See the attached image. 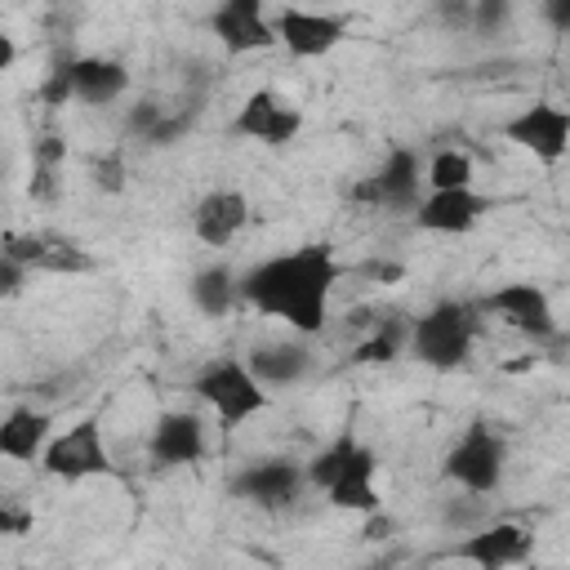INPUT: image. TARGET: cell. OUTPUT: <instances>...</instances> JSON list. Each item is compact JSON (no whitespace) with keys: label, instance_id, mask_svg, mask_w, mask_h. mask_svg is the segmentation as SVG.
<instances>
[{"label":"cell","instance_id":"cell-16","mask_svg":"<svg viewBox=\"0 0 570 570\" xmlns=\"http://www.w3.org/2000/svg\"><path fill=\"white\" fill-rule=\"evenodd\" d=\"M374 472H379V459L370 445H352L347 463L338 468V476L325 485L330 503L343 508V512H374L379 508V490H374Z\"/></svg>","mask_w":570,"mask_h":570},{"label":"cell","instance_id":"cell-2","mask_svg":"<svg viewBox=\"0 0 570 570\" xmlns=\"http://www.w3.org/2000/svg\"><path fill=\"white\" fill-rule=\"evenodd\" d=\"M476 307L463 303V298H441L432 303L419 321H410V356L432 365V370H459L468 356H472V343H476Z\"/></svg>","mask_w":570,"mask_h":570},{"label":"cell","instance_id":"cell-35","mask_svg":"<svg viewBox=\"0 0 570 570\" xmlns=\"http://www.w3.org/2000/svg\"><path fill=\"white\" fill-rule=\"evenodd\" d=\"M436 22L450 31H468L472 27V0H436Z\"/></svg>","mask_w":570,"mask_h":570},{"label":"cell","instance_id":"cell-24","mask_svg":"<svg viewBox=\"0 0 570 570\" xmlns=\"http://www.w3.org/2000/svg\"><path fill=\"white\" fill-rule=\"evenodd\" d=\"M276 94L272 89H254L240 107H236V116H232V134H240V138H258L263 142V134H267V125H272V111H276Z\"/></svg>","mask_w":570,"mask_h":570},{"label":"cell","instance_id":"cell-32","mask_svg":"<svg viewBox=\"0 0 570 570\" xmlns=\"http://www.w3.org/2000/svg\"><path fill=\"white\" fill-rule=\"evenodd\" d=\"M165 116V107L160 102H138V107H129V116H125V134H134V138H142L147 142V134L156 129V120Z\"/></svg>","mask_w":570,"mask_h":570},{"label":"cell","instance_id":"cell-12","mask_svg":"<svg viewBox=\"0 0 570 570\" xmlns=\"http://www.w3.org/2000/svg\"><path fill=\"white\" fill-rule=\"evenodd\" d=\"M147 454L156 468H187L205 454V423L191 410H165L147 436Z\"/></svg>","mask_w":570,"mask_h":570},{"label":"cell","instance_id":"cell-1","mask_svg":"<svg viewBox=\"0 0 570 570\" xmlns=\"http://www.w3.org/2000/svg\"><path fill=\"white\" fill-rule=\"evenodd\" d=\"M338 276L343 263L330 245H298L236 276V303H249L254 312L276 316L298 334H321L330 321V294Z\"/></svg>","mask_w":570,"mask_h":570},{"label":"cell","instance_id":"cell-36","mask_svg":"<svg viewBox=\"0 0 570 570\" xmlns=\"http://www.w3.org/2000/svg\"><path fill=\"white\" fill-rule=\"evenodd\" d=\"M22 285H27V267L0 249V298H13Z\"/></svg>","mask_w":570,"mask_h":570},{"label":"cell","instance_id":"cell-38","mask_svg":"<svg viewBox=\"0 0 570 570\" xmlns=\"http://www.w3.org/2000/svg\"><path fill=\"white\" fill-rule=\"evenodd\" d=\"M543 18L552 31H570V0H543Z\"/></svg>","mask_w":570,"mask_h":570},{"label":"cell","instance_id":"cell-6","mask_svg":"<svg viewBox=\"0 0 570 570\" xmlns=\"http://www.w3.org/2000/svg\"><path fill=\"white\" fill-rule=\"evenodd\" d=\"M499 134L508 142H517L521 151H530L543 165H557L570 151V111L561 102H530L517 116H508L499 125Z\"/></svg>","mask_w":570,"mask_h":570},{"label":"cell","instance_id":"cell-28","mask_svg":"<svg viewBox=\"0 0 570 570\" xmlns=\"http://www.w3.org/2000/svg\"><path fill=\"white\" fill-rule=\"evenodd\" d=\"M298 129H303V111L294 107V102H276V111H272V125H267V134H263V142L267 147H289L294 138H298Z\"/></svg>","mask_w":570,"mask_h":570},{"label":"cell","instance_id":"cell-17","mask_svg":"<svg viewBox=\"0 0 570 570\" xmlns=\"http://www.w3.org/2000/svg\"><path fill=\"white\" fill-rule=\"evenodd\" d=\"M49 410H36V405H13L4 419H0V454L13 459V463H36L45 441H49Z\"/></svg>","mask_w":570,"mask_h":570},{"label":"cell","instance_id":"cell-33","mask_svg":"<svg viewBox=\"0 0 570 570\" xmlns=\"http://www.w3.org/2000/svg\"><path fill=\"white\" fill-rule=\"evenodd\" d=\"M187 129H191V111H187V116H169V111H165V116L156 120V129L147 134V147H169V142H178Z\"/></svg>","mask_w":570,"mask_h":570},{"label":"cell","instance_id":"cell-8","mask_svg":"<svg viewBox=\"0 0 570 570\" xmlns=\"http://www.w3.org/2000/svg\"><path fill=\"white\" fill-rule=\"evenodd\" d=\"M272 31H276V45H285L294 58H325L330 49L343 45V36H347V18H338V13H321V9L285 4V9L272 18Z\"/></svg>","mask_w":570,"mask_h":570},{"label":"cell","instance_id":"cell-30","mask_svg":"<svg viewBox=\"0 0 570 570\" xmlns=\"http://www.w3.org/2000/svg\"><path fill=\"white\" fill-rule=\"evenodd\" d=\"M27 191H31V200L53 205L58 191H62V183H58V165H31V183H27Z\"/></svg>","mask_w":570,"mask_h":570},{"label":"cell","instance_id":"cell-34","mask_svg":"<svg viewBox=\"0 0 570 570\" xmlns=\"http://www.w3.org/2000/svg\"><path fill=\"white\" fill-rule=\"evenodd\" d=\"M356 276H365L374 285H396V281H405V267L392 258H365V263H356Z\"/></svg>","mask_w":570,"mask_h":570},{"label":"cell","instance_id":"cell-23","mask_svg":"<svg viewBox=\"0 0 570 570\" xmlns=\"http://www.w3.org/2000/svg\"><path fill=\"white\" fill-rule=\"evenodd\" d=\"M36 272H62V276H71V272H94V254L80 249L76 240H67V236H49V232H45V249H40V258H36Z\"/></svg>","mask_w":570,"mask_h":570},{"label":"cell","instance_id":"cell-21","mask_svg":"<svg viewBox=\"0 0 570 570\" xmlns=\"http://www.w3.org/2000/svg\"><path fill=\"white\" fill-rule=\"evenodd\" d=\"M405 338H410V321H405V316H383V321L374 325V334L361 338V343L352 347V361H356V365H383V361H396L401 347H405Z\"/></svg>","mask_w":570,"mask_h":570},{"label":"cell","instance_id":"cell-40","mask_svg":"<svg viewBox=\"0 0 570 570\" xmlns=\"http://www.w3.org/2000/svg\"><path fill=\"white\" fill-rule=\"evenodd\" d=\"M472 517H476V503H463V499H459V503H450V512H445V521H450V525H468Z\"/></svg>","mask_w":570,"mask_h":570},{"label":"cell","instance_id":"cell-27","mask_svg":"<svg viewBox=\"0 0 570 570\" xmlns=\"http://www.w3.org/2000/svg\"><path fill=\"white\" fill-rule=\"evenodd\" d=\"M512 22V0H472V27L468 31H476V36H499L503 27Z\"/></svg>","mask_w":570,"mask_h":570},{"label":"cell","instance_id":"cell-9","mask_svg":"<svg viewBox=\"0 0 570 570\" xmlns=\"http://www.w3.org/2000/svg\"><path fill=\"white\" fill-rule=\"evenodd\" d=\"M490 209H494V200L481 196L476 187H441V191L419 196V205H414V227L441 232V236H463V232H472Z\"/></svg>","mask_w":570,"mask_h":570},{"label":"cell","instance_id":"cell-31","mask_svg":"<svg viewBox=\"0 0 570 570\" xmlns=\"http://www.w3.org/2000/svg\"><path fill=\"white\" fill-rule=\"evenodd\" d=\"M31 525H36V517L22 499H0V534H27Z\"/></svg>","mask_w":570,"mask_h":570},{"label":"cell","instance_id":"cell-29","mask_svg":"<svg viewBox=\"0 0 570 570\" xmlns=\"http://www.w3.org/2000/svg\"><path fill=\"white\" fill-rule=\"evenodd\" d=\"M94 187L98 191H111V196L125 187V156L120 151H107V156L94 160Z\"/></svg>","mask_w":570,"mask_h":570},{"label":"cell","instance_id":"cell-19","mask_svg":"<svg viewBox=\"0 0 570 570\" xmlns=\"http://www.w3.org/2000/svg\"><path fill=\"white\" fill-rule=\"evenodd\" d=\"M71 76H76V102L89 107H107L129 89V71L116 58H76Z\"/></svg>","mask_w":570,"mask_h":570},{"label":"cell","instance_id":"cell-3","mask_svg":"<svg viewBox=\"0 0 570 570\" xmlns=\"http://www.w3.org/2000/svg\"><path fill=\"white\" fill-rule=\"evenodd\" d=\"M196 396L218 414L223 428H236V423H245V419H254V414L267 410V387L236 356L205 361L200 374H196Z\"/></svg>","mask_w":570,"mask_h":570},{"label":"cell","instance_id":"cell-15","mask_svg":"<svg viewBox=\"0 0 570 570\" xmlns=\"http://www.w3.org/2000/svg\"><path fill=\"white\" fill-rule=\"evenodd\" d=\"M374 183V205L379 209H392V214H405L419 205L423 196V169H419V156L410 147H392L387 160L379 165V174H370Z\"/></svg>","mask_w":570,"mask_h":570},{"label":"cell","instance_id":"cell-11","mask_svg":"<svg viewBox=\"0 0 570 570\" xmlns=\"http://www.w3.org/2000/svg\"><path fill=\"white\" fill-rule=\"evenodd\" d=\"M209 31L227 53H258L276 45L263 0H218V9L209 13Z\"/></svg>","mask_w":570,"mask_h":570},{"label":"cell","instance_id":"cell-20","mask_svg":"<svg viewBox=\"0 0 570 570\" xmlns=\"http://www.w3.org/2000/svg\"><path fill=\"white\" fill-rule=\"evenodd\" d=\"M191 303L205 312V316H227L232 312V303H236V276H232V267H223V263H209V267H200L196 276H191Z\"/></svg>","mask_w":570,"mask_h":570},{"label":"cell","instance_id":"cell-18","mask_svg":"<svg viewBox=\"0 0 570 570\" xmlns=\"http://www.w3.org/2000/svg\"><path fill=\"white\" fill-rule=\"evenodd\" d=\"M245 365L263 387H294L312 370V352L303 343H263L249 352Z\"/></svg>","mask_w":570,"mask_h":570},{"label":"cell","instance_id":"cell-42","mask_svg":"<svg viewBox=\"0 0 570 570\" xmlns=\"http://www.w3.org/2000/svg\"><path fill=\"white\" fill-rule=\"evenodd\" d=\"M0 169H4V156H0Z\"/></svg>","mask_w":570,"mask_h":570},{"label":"cell","instance_id":"cell-41","mask_svg":"<svg viewBox=\"0 0 570 570\" xmlns=\"http://www.w3.org/2000/svg\"><path fill=\"white\" fill-rule=\"evenodd\" d=\"M13 58H18V45H13V36H4V31H0V71H9V67H13Z\"/></svg>","mask_w":570,"mask_h":570},{"label":"cell","instance_id":"cell-5","mask_svg":"<svg viewBox=\"0 0 570 570\" xmlns=\"http://www.w3.org/2000/svg\"><path fill=\"white\" fill-rule=\"evenodd\" d=\"M503 463H508V445L503 436L490 428V423H472L454 450L445 454V476L454 485H463L468 494H490L503 476Z\"/></svg>","mask_w":570,"mask_h":570},{"label":"cell","instance_id":"cell-22","mask_svg":"<svg viewBox=\"0 0 570 570\" xmlns=\"http://www.w3.org/2000/svg\"><path fill=\"white\" fill-rule=\"evenodd\" d=\"M428 191H441V187H472V156L459 151V147H441L432 151L428 160Z\"/></svg>","mask_w":570,"mask_h":570},{"label":"cell","instance_id":"cell-13","mask_svg":"<svg viewBox=\"0 0 570 570\" xmlns=\"http://www.w3.org/2000/svg\"><path fill=\"white\" fill-rule=\"evenodd\" d=\"M249 223V200L232 187H214L196 200L191 209V227H196V240L209 245V249H223L236 240V232Z\"/></svg>","mask_w":570,"mask_h":570},{"label":"cell","instance_id":"cell-26","mask_svg":"<svg viewBox=\"0 0 570 570\" xmlns=\"http://www.w3.org/2000/svg\"><path fill=\"white\" fill-rule=\"evenodd\" d=\"M71 67H76L71 53H62V58L49 67V76H45L40 89H36V98H40L45 107H71V98H76V76H71Z\"/></svg>","mask_w":570,"mask_h":570},{"label":"cell","instance_id":"cell-37","mask_svg":"<svg viewBox=\"0 0 570 570\" xmlns=\"http://www.w3.org/2000/svg\"><path fill=\"white\" fill-rule=\"evenodd\" d=\"M62 156H67V147H62V138H53V134H45V138L31 147V165H62Z\"/></svg>","mask_w":570,"mask_h":570},{"label":"cell","instance_id":"cell-25","mask_svg":"<svg viewBox=\"0 0 570 570\" xmlns=\"http://www.w3.org/2000/svg\"><path fill=\"white\" fill-rule=\"evenodd\" d=\"M352 445H356V432H343L338 441H330L312 463H303V476H307V485H316V490H325L334 476H338V468L347 463V454H352Z\"/></svg>","mask_w":570,"mask_h":570},{"label":"cell","instance_id":"cell-39","mask_svg":"<svg viewBox=\"0 0 570 570\" xmlns=\"http://www.w3.org/2000/svg\"><path fill=\"white\" fill-rule=\"evenodd\" d=\"M392 530H396V525H392V517H383L379 508H374V512H365V530H361L365 539H387Z\"/></svg>","mask_w":570,"mask_h":570},{"label":"cell","instance_id":"cell-7","mask_svg":"<svg viewBox=\"0 0 570 570\" xmlns=\"http://www.w3.org/2000/svg\"><path fill=\"white\" fill-rule=\"evenodd\" d=\"M481 307L494 312V316H503L512 330L530 334L534 343H552V338H561V325H557V312H552V298L543 294V285H530V281L499 285L494 294H485Z\"/></svg>","mask_w":570,"mask_h":570},{"label":"cell","instance_id":"cell-4","mask_svg":"<svg viewBox=\"0 0 570 570\" xmlns=\"http://www.w3.org/2000/svg\"><path fill=\"white\" fill-rule=\"evenodd\" d=\"M40 468L58 481H85V476H102L111 472V454L102 445V423L98 419H80L67 432L49 436L40 450Z\"/></svg>","mask_w":570,"mask_h":570},{"label":"cell","instance_id":"cell-14","mask_svg":"<svg viewBox=\"0 0 570 570\" xmlns=\"http://www.w3.org/2000/svg\"><path fill=\"white\" fill-rule=\"evenodd\" d=\"M450 557L472 561L481 570H503V566H517V561L530 557V534L521 525H512V521H494V525L468 534Z\"/></svg>","mask_w":570,"mask_h":570},{"label":"cell","instance_id":"cell-10","mask_svg":"<svg viewBox=\"0 0 570 570\" xmlns=\"http://www.w3.org/2000/svg\"><path fill=\"white\" fill-rule=\"evenodd\" d=\"M303 485H307L303 463L298 459H285V454H272V459H254L249 468H240L236 481H232V494L236 499H249L258 508H285V503L298 499Z\"/></svg>","mask_w":570,"mask_h":570}]
</instances>
